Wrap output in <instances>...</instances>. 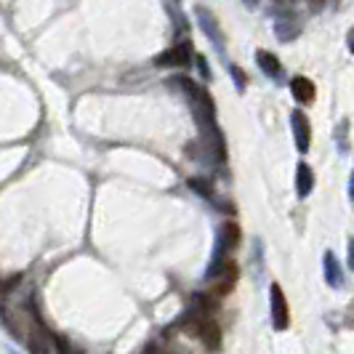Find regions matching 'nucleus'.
Here are the masks:
<instances>
[{
	"instance_id": "4468645a",
	"label": "nucleus",
	"mask_w": 354,
	"mask_h": 354,
	"mask_svg": "<svg viewBox=\"0 0 354 354\" xmlns=\"http://www.w3.org/2000/svg\"><path fill=\"white\" fill-rule=\"evenodd\" d=\"M349 269L354 272V237L349 240Z\"/></svg>"
},
{
	"instance_id": "f03ea898",
	"label": "nucleus",
	"mask_w": 354,
	"mask_h": 354,
	"mask_svg": "<svg viewBox=\"0 0 354 354\" xmlns=\"http://www.w3.org/2000/svg\"><path fill=\"white\" fill-rule=\"evenodd\" d=\"M187 330L195 333V336L205 344V349H211V352H218V349H221V328H218V322L192 315V317L187 319Z\"/></svg>"
},
{
	"instance_id": "9b49d317",
	"label": "nucleus",
	"mask_w": 354,
	"mask_h": 354,
	"mask_svg": "<svg viewBox=\"0 0 354 354\" xmlns=\"http://www.w3.org/2000/svg\"><path fill=\"white\" fill-rule=\"evenodd\" d=\"M259 64H261V70H264L266 75H280V62H277V56H272V53L259 51Z\"/></svg>"
},
{
	"instance_id": "a211bd4d",
	"label": "nucleus",
	"mask_w": 354,
	"mask_h": 354,
	"mask_svg": "<svg viewBox=\"0 0 354 354\" xmlns=\"http://www.w3.org/2000/svg\"><path fill=\"white\" fill-rule=\"evenodd\" d=\"M11 354H17V352H11Z\"/></svg>"
},
{
	"instance_id": "f257e3e1",
	"label": "nucleus",
	"mask_w": 354,
	"mask_h": 354,
	"mask_svg": "<svg viewBox=\"0 0 354 354\" xmlns=\"http://www.w3.org/2000/svg\"><path fill=\"white\" fill-rule=\"evenodd\" d=\"M21 341L27 344V352L30 354H51V336L43 328V322L37 319L35 312L27 319V330L21 333Z\"/></svg>"
},
{
	"instance_id": "f3484780",
	"label": "nucleus",
	"mask_w": 354,
	"mask_h": 354,
	"mask_svg": "<svg viewBox=\"0 0 354 354\" xmlns=\"http://www.w3.org/2000/svg\"><path fill=\"white\" fill-rule=\"evenodd\" d=\"M0 296H3V283H0Z\"/></svg>"
},
{
	"instance_id": "0eeeda50",
	"label": "nucleus",
	"mask_w": 354,
	"mask_h": 354,
	"mask_svg": "<svg viewBox=\"0 0 354 354\" xmlns=\"http://www.w3.org/2000/svg\"><path fill=\"white\" fill-rule=\"evenodd\" d=\"M290 91H293V96H296V102H301V104H312L315 102V83L309 80V77H293V83H290Z\"/></svg>"
},
{
	"instance_id": "dca6fc26",
	"label": "nucleus",
	"mask_w": 354,
	"mask_h": 354,
	"mask_svg": "<svg viewBox=\"0 0 354 354\" xmlns=\"http://www.w3.org/2000/svg\"><path fill=\"white\" fill-rule=\"evenodd\" d=\"M309 3H315V6H322V3H325V0H309Z\"/></svg>"
},
{
	"instance_id": "1a4fd4ad",
	"label": "nucleus",
	"mask_w": 354,
	"mask_h": 354,
	"mask_svg": "<svg viewBox=\"0 0 354 354\" xmlns=\"http://www.w3.org/2000/svg\"><path fill=\"white\" fill-rule=\"evenodd\" d=\"M216 280H218V285H216V296H224V293H230L232 288H234V283H237V266L230 261V264L221 269V274H218Z\"/></svg>"
},
{
	"instance_id": "20e7f679",
	"label": "nucleus",
	"mask_w": 354,
	"mask_h": 354,
	"mask_svg": "<svg viewBox=\"0 0 354 354\" xmlns=\"http://www.w3.org/2000/svg\"><path fill=\"white\" fill-rule=\"evenodd\" d=\"M189 46L187 43H178L174 48H168L165 53H160L158 59H155V67H187L189 64Z\"/></svg>"
},
{
	"instance_id": "2eb2a0df",
	"label": "nucleus",
	"mask_w": 354,
	"mask_h": 354,
	"mask_svg": "<svg viewBox=\"0 0 354 354\" xmlns=\"http://www.w3.org/2000/svg\"><path fill=\"white\" fill-rule=\"evenodd\" d=\"M349 48H352V51H354V30H352V32H349Z\"/></svg>"
},
{
	"instance_id": "f8f14e48",
	"label": "nucleus",
	"mask_w": 354,
	"mask_h": 354,
	"mask_svg": "<svg viewBox=\"0 0 354 354\" xmlns=\"http://www.w3.org/2000/svg\"><path fill=\"white\" fill-rule=\"evenodd\" d=\"M189 187H192V189H197V195H203V197H213L211 184H203V181H197V178H189Z\"/></svg>"
},
{
	"instance_id": "39448f33",
	"label": "nucleus",
	"mask_w": 354,
	"mask_h": 354,
	"mask_svg": "<svg viewBox=\"0 0 354 354\" xmlns=\"http://www.w3.org/2000/svg\"><path fill=\"white\" fill-rule=\"evenodd\" d=\"M290 125H293V136H296V147L299 152H309V144H312V128H309V120L304 112H293L290 115Z\"/></svg>"
},
{
	"instance_id": "9d476101",
	"label": "nucleus",
	"mask_w": 354,
	"mask_h": 354,
	"mask_svg": "<svg viewBox=\"0 0 354 354\" xmlns=\"http://www.w3.org/2000/svg\"><path fill=\"white\" fill-rule=\"evenodd\" d=\"M218 237H221V240L234 250L237 245H240V227H237L234 221H227V224L221 227V232H218Z\"/></svg>"
},
{
	"instance_id": "6e6552de",
	"label": "nucleus",
	"mask_w": 354,
	"mask_h": 354,
	"mask_svg": "<svg viewBox=\"0 0 354 354\" xmlns=\"http://www.w3.org/2000/svg\"><path fill=\"white\" fill-rule=\"evenodd\" d=\"M312 187H315V174L306 162H301L296 171V192H299V197H306L312 192Z\"/></svg>"
},
{
	"instance_id": "ddd939ff",
	"label": "nucleus",
	"mask_w": 354,
	"mask_h": 354,
	"mask_svg": "<svg viewBox=\"0 0 354 354\" xmlns=\"http://www.w3.org/2000/svg\"><path fill=\"white\" fill-rule=\"evenodd\" d=\"M144 354H171V352H165V349H158L155 344H149V346L144 349Z\"/></svg>"
},
{
	"instance_id": "7ed1b4c3",
	"label": "nucleus",
	"mask_w": 354,
	"mask_h": 354,
	"mask_svg": "<svg viewBox=\"0 0 354 354\" xmlns=\"http://www.w3.org/2000/svg\"><path fill=\"white\" fill-rule=\"evenodd\" d=\"M269 304H272V325H274V330H288L290 309H288V301H285L283 288L277 283L269 285Z\"/></svg>"
},
{
	"instance_id": "423d86ee",
	"label": "nucleus",
	"mask_w": 354,
	"mask_h": 354,
	"mask_svg": "<svg viewBox=\"0 0 354 354\" xmlns=\"http://www.w3.org/2000/svg\"><path fill=\"white\" fill-rule=\"evenodd\" d=\"M322 266H325V283L330 288H344V269L338 264V259L328 250L325 259H322Z\"/></svg>"
}]
</instances>
